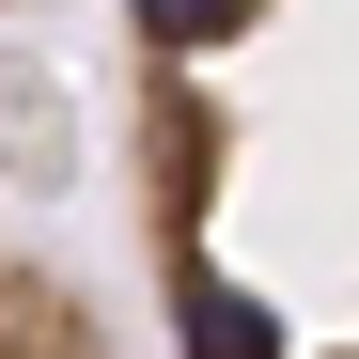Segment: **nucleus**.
<instances>
[{
    "label": "nucleus",
    "instance_id": "obj_1",
    "mask_svg": "<svg viewBox=\"0 0 359 359\" xmlns=\"http://www.w3.org/2000/svg\"><path fill=\"white\" fill-rule=\"evenodd\" d=\"M126 172L172 359H359V0H126Z\"/></svg>",
    "mask_w": 359,
    "mask_h": 359
},
{
    "label": "nucleus",
    "instance_id": "obj_2",
    "mask_svg": "<svg viewBox=\"0 0 359 359\" xmlns=\"http://www.w3.org/2000/svg\"><path fill=\"white\" fill-rule=\"evenodd\" d=\"M0 359H126V344L47 250H0Z\"/></svg>",
    "mask_w": 359,
    "mask_h": 359
}]
</instances>
